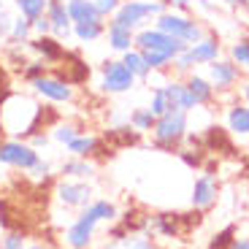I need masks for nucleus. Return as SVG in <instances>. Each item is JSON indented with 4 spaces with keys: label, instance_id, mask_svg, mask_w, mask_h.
I'll return each instance as SVG.
<instances>
[{
    "label": "nucleus",
    "instance_id": "1",
    "mask_svg": "<svg viewBox=\"0 0 249 249\" xmlns=\"http://www.w3.org/2000/svg\"><path fill=\"white\" fill-rule=\"evenodd\" d=\"M119 219V206L108 198H92V203L84 206L79 214L68 222L62 231V244L65 249H92L95 236L100 225H111Z\"/></svg>",
    "mask_w": 249,
    "mask_h": 249
},
{
    "label": "nucleus",
    "instance_id": "2",
    "mask_svg": "<svg viewBox=\"0 0 249 249\" xmlns=\"http://www.w3.org/2000/svg\"><path fill=\"white\" fill-rule=\"evenodd\" d=\"M190 133V114L181 108H168L155 119L152 127V146L160 152H179Z\"/></svg>",
    "mask_w": 249,
    "mask_h": 249
},
{
    "label": "nucleus",
    "instance_id": "3",
    "mask_svg": "<svg viewBox=\"0 0 249 249\" xmlns=\"http://www.w3.org/2000/svg\"><path fill=\"white\" fill-rule=\"evenodd\" d=\"M162 11H168V3H165V0H122L108 22L136 33V30H141V27H146L149 19H155L157 14H162Z\"/></svg>",
    "mask_w": 249,
    "mask_h": 249
},
{
    "label": "nucleus",
    "instance_id": "4",
    "mask_svg": "<svg viewBox=\"0 0 249 249\" xmlns=\"http://www.w3.org/2000/svg\"><path fill=\"white\" fill-rule=\"evenodd\" d=\"M152 25H155L157 30L179 38L181 44H187V46L195 44V41H200V38L206 36V27H203L200 19L190 17V14H184V11H174V8L157 14V17L152 19Z\"/></svg>",
    "mask_w": 249,
    "mask_h": 249
},
{
    "label": "nucleus",
    "instance_id": "5",
    "mask_svg": "<svg viewBox=\"0 0 249 249\" xmlns=\"http://www.w3.org/2000/svg\"><path fill=\"white\" fill-rule=\"evenodd\" d=\"M41 157L44 155L38 149H33L30 141H25V138L0 136V165H3V168L19 171V174H30L38 165Z\"/></svg>",
    "mask_w": 249,
    "mask_h": 249
},
{
    "label": "nucleus",
    "instance_id": "6",
    "mask_svg": "<svg viewBox=\"0 0 249 249\" xmlns=\"http://www.w3.org/2000/svg\"><path fill=\"white\" fill-rule=\"evenodd\" d=\"M52 195H54V200L62 209L81 212L84 206L92 203L95 187H92V181H84V179H65V176H57L54 187H52Z\"/></svg>",
    "mask_w": 249,
    "mask_h": 249
},
{
    "label": "nucleus",
    "instance_id": "7",
    "mask_svg": "<svg viewBox=\"0 0 249 249\" xmlns=\"http://www.w3.org/2000/svg\"><path fill=\"white\" fill-rule=\"evenodd\" d=\"M136 87V76L127 71L119 57H108V60L100 62L98 71V89L103 95H124Z\"/></svg>",
    "mask_w": 249,
    "mask_h": 249
},
{
    "label": "nucleus",
    "instance_id": "8",
    "mask_svg": "<svg viewBox=\"0 0 249 249\" xmlns=\"http://www.w3.org/2000/svg\"><path fill=\"white\" fill-rule=\"evenodd\" d=\"M95 249H160L157 238L143 231H124L119 222H111L106 231V238Z\"/></svg>",
    "mask_w": 249,
    "mask_h": 249
},
{
    "label": "nucleus",
    "instance_id": "9",
    "mask_svg": "<svg viewBox=\"0 0 249 249\" xmlns=\"http://www.w3.org/2000/svg\"><path fill=\"white\" fill-rule=\"evenodd\" d=\"M206 76H209V81H212V87L217 95H231L244 81V71L238 68L231 57H219L212 65H206Z\"/></svg>",
    "mask_w": 249,
    "mask_h": 249
},
{
    "label": "nucleus",
    "instance_id": "10",
    "mask_svg": "<svg viewBox=\"0 0 249 249\" xmlns=\"http://www.w3.org/2000/svg\"><path fill=\"white\" fill-rule=\"evenodd\" d=\"M30 87L38 98L52 103V106H68V103L76 100V87L68 84L65 79H60V76H54L52 71L46 76H41L38 81H33Z\"/></svg>",
    "mask_w": 249,
    "mask_h": 249
},
{
    "label": "nucleus",
    "instance_id": "11",
    "mask_svg": "<svg viewBox=\"0 0 249 249\" xmlns=\"http://www.w3.org/2000/svg\"><path fill=\"white\" fill-rule=\"evenodd\" d=\"M136 49L141 52H160V54L176 57L179 52L187 49V44H181L179 38L168 36V33L157 30L155 25H146L141 30H136Z\"/></svg>",
    "mask_w": 249,
    "mask_h": 249
},
{
    "label": "nucleus",
    "instance_id": "12",
    "mask_svg": "<svg viewBox=\"0 0 249 249\" xmlns=\"http://www.w3.org/2000/svg\"><path fill=\"white\" fill-rule=\"evenodd\" d=\"M25 49L30 52V57H38V60H44L46 65H49V68L60 65L62 57L68 54L65 44H62L60 38H54V36H33L30 41L25 44Z\"/></svg>",
    "mask_w": 249,
    "mask_h": 249
},
{
    "label": "nucleus",
    "instance_id": "13",
    "mask_svg": "<svg viewBox=\"0 0 249 249\" xmlns=\"http://www.w3.org/2000/svg\"><path fill=\"white\" fill-rule=\"evenodd\" d=\"M219 198V181L214 174H209V171H203V174L198 176V179L193 181V193H190V206H193L195 212H209L214 203H217Z\"/></svg>",
    "mask_w": 249,
    "mask_h": 249
},
{
    "label": "nucleus",
    "instance_id": "14",
    "mask_svg": "<svg viewBox=\"0 0 249 249\" xmlns=\"http://www.w3.org/2000/svg\"><path fill=\"white\" fill-rule=\"evenodd\" d=\"M187 52H190V57H193L195 68H198V65H212L214 60L222 57V41H219L217 33L206 30V36L200 38V41H195V44L187 46Z\"/></svg>",
    "mask_w": 249,
    "mask_h": 249
},
{
    "label": "nucleus",
    "instance_id": "15",
    "mask_svg": "<svg viewBox=\"0 0 249 249\" xmlns=\"http://www.w3.org/2000/svg\"><path fill=\"white\" fill-rule=\"evenodd\" d=\"M52 73L60 76V79H65L68 84H73V87H79V84H84V81L89 79L87 62L81 60L76 52H68V54L62 57L60 65H54V68H52Z\"/></svg>",
    "mask_w": 249,
    "mask_h": 249
},
{
    "label": "nucleus",
    "instance_id": "16",
    "mask_svg": "<svg viewBox=\"0 0 249 249\" xmlns=\"http://www.w3.org/2000/svg\"><path fill=\"white\" fill-rule=\"evenodd\" d=\"M106 149V143H103V138L95 136V133H79V136L73 138V141L65 143V155L71 157H89V160H95V157H100Z\"/></svg>",
    "mask_w": 249,
    "mask_h": 249
},
{
    "label": "nucleus",
    "instance_id": "17",
    "mask_svg": "<svg viewBox=\"0 0 249 249\" xmlns=\"http://www.w3.org/2000/svg\"><path fill=\"white\" fill-rule=\"evenodd\" d=\"M46 19H49V27H52V36L65 41L71 38V30H73V22H71V14H68V3L65 0H49L46 6Z\"/></svg>",
    "mask_w": 249,
    "mask_h": 249
},
{
    "label": "nucleus",
    "instance_id": "18",
    "mask_svg": "<svg viewBox=\"0 0 249 249\" xmlns=\"http://www.w3.org/2000/svg\"><path fill=\"white\" fill-rule=\"evenodd\" d=\"M57 176H65V179H84L92 181L98 176V162L89 160V157H65V160L57 165Z\"/></svg>",
    "mask_w": 249,
    "mask_h": 249
},
{
    "label": "nucleus",
    "instance_id": "19",
    "mask_svg": "<svg viewBox=\"0 0 249 249\" xmlns=\"http://www.w3.org/2000/svg\"><path fill=\"white\" fill-rule=\"evenodd\" d=\"M225 130L236 138H249V103H231L225 108Z\"/></svg>",
    "mask_w": 249,
    "mask_h": 249
},
{
    "label": "nucleus",
    "instance_id": "20",
    "mask_svg": "<svg viewBox=\"0 0 249 249\" xmlns=\"http://www.w3.org/2000/svg\"><path fill=\"white\" fill-rule=\"evenodd\" d=\"M184 84L187 89H190V95L195 98V103H198V108H209L214 106V100H217V92H214L212 81H209V76L203 73H187L184 76Z\"/></svg>",
    "mask_w": 249,
    "mask_h": 249
},
{
    "label": "nucleus",
    "instance_id": "21",
    "mask_svg": "<svg viewBox=\"0 0 249 249\" xmlns=\"http://www.w3.org/2000/svg\"><path fill=\"white\" fill-rule=\"evenodd\" d=\"M162 89H165V98H168L171 108H181V111L193 114L195 108H198V103H195V98L190 95V89H187L184 79H171L162 84Z\"/></svg>",
    "mask_w": 249,
    "mask_h": 249
},
{
    "label": "nucleus",
    "instance_id": "22",
    "mask_svg": "<svg viewBox=\"0 0 249 249\" xmlns=\"http://www.w3.org/2000/svg\"><path fill=\"white\" fill-rule=\"evenodd\" d=\"M103 38H106L108 49L117 52V54H124L127 49H133V46H136V33L127 30V27L114 25V22H108V25H106V36H103Z\"/></svg>",
    "mask_w": 249,
    "mask_h": 249
},
{
    "label": "nucleus",
    "instance_id": "23",
    "mask_svg": "<svg viewBox=\"0 0 249 249\" xmlns=\"http://www.w3.org/2000/svg\"><path fill=\"white\" fill-rule=\"evenodd\" d=\"M106 25L108 19H92V22H76L73 30H71V38H76L79 44H92V41H100L106 36Z\"/></svg>",
    "mask_w": 249,
    "mask_h": 249
},
{
    "label": "nucleus",
    "instance_id": "24",
    "mask_svg": "<svg viewBox=\"0 0 249 249\" xmlns=\"http://www.w3.org/2000/svg\"><path fill=\"white\" fill-rule=\"evenodd\" d=\"M200 141H203L206 152H217V149L233 152L231 133L225 130V127H219V124H209V127H206V133L200 136Z\"/></svg>",
    "mask_w": 249,
    "mask_h": 249
},
{
    "label": "nucleus",
    "instance_id": "25",
    "mask_svg": "<svg viewBox=\"0 0 249 249\" xmlns=\"http://www.w3.org/2000/svg\"><path fill=\"white\" fill-rule=\"evenodd\" d=\"M119 60L127 65V71L136 76V81H146L152 76L149 65H146V57H143V52L136 49V46H133V49H127L124 54H119Z\"/></svg>",
    "mask_w": 249,
    "mask_h": 249
},
{
    "label": "nucleus",
    "instance_id": "26",
    "mask_svg": "<svg viewBox=\"0 0 249 249\" xmlns=\"http://www.w3.org/2000/svg\"><path fill=\"white\" fill-rule=\"evenodd\" d=\"M68 3V14H71V22H92V19H103L95 6V0H65Z\"/></svg>",
    "mask_w": 249,
    "mask_h": 249
},
{
    "label": "nucleus",
    "instance_id": "27",
    "mask_svg": "<svg viewBox=\"0 0 249 249\" xmlns=\"http://www.w3.org/2000/svg\"><path fill=\"white\" fill-rule=\"evenodd\" d=\"M30 38H33V22L25 17H19V14H14V25L6 38V46H25Z\"/></svg>",
    "mask_w": 249,
    "mask_h": 249
},
{
    "label": "nucleus",
    "instance_id": "28",
    "mask_svg": "<svg viewBox=\"0 0 249 249\" xmlns=\"http://www.w3.org/2000/svg\"><path fill=\"white\" fill-rule=\"evenodd\" d=\"M79 133H84L79 127V124L73 122V119H57L54 124L49 127V136H52V141L54 143H60V146H65L68 141H73Z\"/></svg>",
    "mask_w": 249,
    "mask_h": 249
},
{
    "label": "nucleus",
    "instance_id": "29",
    "mask_svg": "<svg viewBox=\"0 0 249 249\" xmlns=\"http://www.w3.org/2000/svg\"><path fill=\"white\" fill-rule=\"evenodd\" d=\"M155 114H152L149 106H136L130 114H127V124H130L136 133H152V127H155Z\"/></svg>",
    "mask_w": 249,
    "mask_h": 249
},
{
    "label": "nucleus",
    "instance_id": "30",
    "mask_svg": "<svg viewBox=\"0 0 249 249\" xmlns=\"http://www.w3.org/2000/svg\"><path fill=\"white\" fill-rule=\"evenodd\" d=\"M14 3V11L19 14V17L25 19H38L46 14V6H49V0H11Z\"/></svg>",
    "mask_w": 249,
    "mask_h": 249
},
{
    "label": "nucleus",
    "instance_id": "31",
    "mask_svg": "<svg viewBox=\"0 0 249 249\" xmlns=\"http://www.w3.org/2000/svg\"><path fill=\"white\" fill-rule=\"evenodd\" d=\"M228 57H231L241 71H249V36L236 38V44H231V49H228Z\"/></svg>",
    "mask_w": 249,
    "mask_h": 249
},
{
    "label": "nucleus",
    "instance_id": "32",
    "mask_svg": "<svg viewBox=\"0 0 249 249\" xmlns=\"http://www.w3.org/2000/svg\"><path fill=\"white\" fill-rule=\"evenodd\" d=\"M49 65H46L44 60H38V57H30V60L25 62V68L19 71V76H22V81H27V84H33V81H38L41 76L49 73Z\"/></svg>",
    "mask_w": 249,
    "mask_h": 249
},
{
    "label": "nucleus",
    "instance_id": "33",
    "mask_svg": "<svg viewBox=\"0 0 249 249\" xmlns=\"http://www.w3.org/2000/svg\"><path fill=\"white\" fill-rule=\"evenodd\" d=\"M236 236H238L236 225H225L222 231H217V233L212 236V241H209V247H206V249H228Z\"/></svg>",
    "mask_w": 249,
    "mask_h": 249
},
{
    "label": "nucleus",
    "instance_id": "34",
    "mask_svg": "<svg viewBox=\"0 0 249 249\" xmlns=\"http://www.w3.org/2000/svg\"><path fill=\"white\" fill-rule=\"evenodd\" d=\"M0 249H27V233L19 231V228L6 231L0 238Z\"/></svg>",
    "mask_w": 249,
    "mask_h": 249
},
{
    "label": "nucleus",
    "instance_id": "35",
    "mask_svg": "<svg viewBox=\"0 0 249 249\" xmlns=\"http://www.w3.org/2000/svg\"><path fill=\"white\" fill-rule=\"evenodd\" d=\"M149 108H152V114H155V117H160V114H165V111L171 108V103H168V98H165V89H162V87H155V89H152Z\"/></svg>",
    "mask_w": 249,
    "mask_h": 249
},
{
    "label": "nucleus",
    "instance_id": "36",
    "mask_svg": "<svg viewBox=\"0 0 249 249\" xmlns=\"http://www.w3.org/2000/svg\"><path fill=\"white\" fill-rule=\"evenodd\" d=\"M52 171H54V168H52V162L41 157V160H38V165H36V168H33L27 176H30L33 181H49V179H52Z\"/></svg>",
    "mask_w": 249,
    "mask_h": 249
},
{
    "label": "nucleus",
    "instance_id": "37",
    "mask_svg": "<svg viewBox=\"0 0 249 249\" xmlns=\"http://www.w3.org/2000/svg\"><path fill=\"white\" fill-rule=\"evenodd\" d=\"M11 25H14V14L8 6H0V44H6L8 33H11Z\"/></svg>",
    "mask_w": 249,
    "mask_h": 249
},
{
    "label": "nucleus",
    "instance_id": "38",
    "mask_svg": "<svg viewBox=\"0 0 249 249\" xmlns=\"http://www.w3.org/2000/svg\"><path fill=\"white\" fill-rule=\"evenodd\" d=\"M30 146L33 149H38V152H46L49 149V143H52V136H49V130H38V133H33L30 138Z\"/></svg>",
    "mask_w": 249,
    "mask_h": 249
},
{
    "label": "nucleus",
    "instance_id": "39",
    "mask_svg": "<svg viewBox=\"0 0 249 249\" xmlns=\"http://www.w3.org/2000/svg\"><path fill=\"white\" fill-rule=\"evenodd\" d=\"M119 3H122V0H95V6H98V11L103 19H111L114 11L119 8Z\"/></svg>",
    "mask_w": 249,
    "mask_h": 249
},
{
    "label": "nucleus",
    "instance_id": "40",
    "mask_svg": "<svg viewBox=\"0 0 249 249\" xmlns=\"http://www.w3.org/2000/svg\"><path fill=\"white\" fill-rule=\"evenodd\" d=\"M33 36H52L49 19H46V17H38V19H33Z\"/></svg>",
    "mask_w": 249,
    "mask_h": 249
},
{
    "label": "nucleus",
    "instance_id": "41",
    "mask_svg": "<svg viewBox=\"0 0 249 249\" xmlns=\"http://www.w3.org/2000/svg\"><path fill=\"white\" fill-rule=\"evenodd\" d=\"M193 6L200 8L203 14H217V11H219V3H217V0H195Z\"/></svg>",
    "mask_w": 249,
    "mask_h": 249
},
{
    "label": "nucleus",
    "instance_id": "42",
    "mask_svg": "<svg viewBox=\"0 0 249 249\" xmlns=\"http://www.w3.org/2000/svg\"><path fill=\"white\" fill-rule=\"evenodd\" d=\"M165 3H168V8H174V11H190V8H193V3L195 0H165Z\"/></svg>",
    "mask_w": 249,
    "mask_h": 249
},
{
    "label": "nucleus",
    "instance_id": "43",
    "mask_svg": "<svg viewBox=\"0 0 249 249\" xmlns=\"http://www.w3.org/2000/svg\"><path fill=\"white\" fill-rule=\"evenodd\" d=\"M228 249H249V236H241V238H233V244H231V247H228Z\"/></svg>",
    "mask_w": 249,
    "mask_h": 249
},
{
    "label": "nucleus",
    "instance_id": "44",
    "mask_svg": "<svg viewBox=\"0 0 249 249\" xmlns=\"http://www.w3.org/2000/svg\"><path fill=\"white\" fill-rule=\"evenodd\" d=\"M238 89H241V100H244V103H249V79H244L241 84H238Z\"/></svg>",
    "mask_w": 249,
    "mask_h": 249
},
{
    "label": "nucleus",
    "instance_id": "45",
    "mask_svg": "<svg viewBox=\"0 0 249 249\" xmlns=\"http://www.w3.org/2000/svg\"><path fill=\"white\" fill-rule=\"evenodd\" d=\"M27 249H54V247L46 241H27Z\"/></svg>",
    "mask_w": 249,
    "mask_h": 249
},
{
    "label": "nucleus",
    "instance_id": "46",
    "mask_svg": "<svg viewBox=\"0 0 249 249\" xmlns=\"http://www.w3.org/2000/svg\"><path fill=\"white\" fill-rule=\"evenodd\" d=\"M0 6H6V0H0Z\"/></svg>",
    "mask_w": 249,
    "mask_h": 249
}]
</instances>
